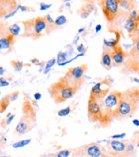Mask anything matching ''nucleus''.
Segmentation results:
<instances>
[{"mask_svg": "<svg viewBox=\"0 0 139 157\" xmlns=\"http://www.w3.org/2000/svg\"><path fill=\"white\" fill-rule=\"evenodd\" d=\"M73 150L72 149H62L56 153L55 157H70Z\"/></svg>", "mask_w": 139, "mask_h": 157, "instance_id": "393cba45", "label": "nucleus"}, {"mask_svg": "<svg viewBox=\"0 0 139 157\" xmlns=\"http://www.w3.org/2000/svg\"><path fill=\"white\" fill-rule=\"evenodd\" d=\"M119 4L120 9L128 15L136 9L135 0H119Z\"/></svg>", "mask_w": 139, "mask_h": 157, "instance_id": "6ab92c4d", "label": "nucleus"}, {"mask_svg": "<svg viewBox=\"0 0 139 157\" xmlns=\"http://www.w3.org/2000/svg\"><path fill=\"white\" fill-rule=\"evenodd\" d=\"M66 60H67V55H66V53H64V52H59L58 55H57V58H56V62L58 63V65L65 63Z\"/></svg>", "mask_w": 139, "mask_h": 157, "instance_id": "7c9ffc66", "label": "nucleus"}, {"mask_svg": "<svg viewBox=\"0 0 139 157\" xmlns=\"http://www.w3.org/2000/svg\"><path fill=\"white\" fill-rule=\"evenodd\" d=\"M124 28L127 31L130 38L139 33V11L133 10L130 12L127 18L124 22Z\"/></svg>", "mask_w": 139, "mask_h": 157, "instance_id": "ddd939ff", "label": "nucleus"}, {"mask_svg": "<svg viewBox=\"0 0 139 157\" xmlns=\"http://www.w3.org/2000/svg\"><path fill=\"white\" fill-rule=\"evenodd\" d=\"M11 64L13 67L15 68V70L18 71V72H20L23 68V63H21L20 61H11Z\"/></svg>", "mask_w": 139, "mask_h": 157, "instance_id": "c756f323", "label": "nucleus"}, {"mask_svg": "<svg viewBox=\"0 0 139 157\" xmlns=\"http://www.w3.org/2000/svg\"><path fill=\"white\" fill-rule=\"evenodd\" d=\"M4 74V68L3 67H0V76Z\"/></svg>", "mask_w": 139, "mask_h": 157, "instance_id": "37998d69", "label": "nucleus"}, {"mask_svg": "<svg viewBox=\"0 0 139 157\" xmlns=\"http://www.w3.org/2000/svg\"><path fill=\"white\" fill-rule=\"evenodd\" d=\"M16 9V0H0V18H5Z\"/></svg>", "mask_w": 139, "mask_h": 157, "instance_id": "2eb2a0df", "label": "nucleus"}, {"mask_svg": "<svg viewBox=\"0 0 139 157\" xmlns=\"http://www.w3.org/2000/svg\"><path fill=\"white\" fill-rule=\"evenodd\" d=\"M127 140L113 139L104 146L108 155L116 157H137V153L129 152L126 148Z\"/></svg>", "mask_w": 139, "mask_h": 157, "instance_id": "1a4fd4ad", "label": "nucleus"}, {"mask_svg": "<svg viewBox=\"0 0 139 157\" xmlns=\"http://www.w3.org/2000/svg\"><path fill=\"white\" fill-rule=\"evenodd\" d=\"M77 50H78V51H79L80 53H85V46H84L83 44H80V45L77 47Z\"/></svg>", "mask_w": 139, "mask_h": 157, "instance_id": "e433bc0d", "label": "nucleus"}, {"mask_svg": "<svg viewBox=\"0 0 139 157\" xmlns=\"http://www.w3.org/2000/svg\"><path fill=\"white\" fill-rule=\"evenodd\" d=\"M112 86V80L110 78H105L97 82L91 89L90 96L97 100H103L107 96Z\"/></svg>", "mask_w": 139, "mask_h": 157, "instance_id": "9b49d317", "label": "nucleus"}, {"mask_svg": "<svg viewBox=\"0 0 139 157\" xmlns=\"http://www.w3.org/2000/svg\"><path fill=\"white\" fill-rule=\"evenodd\" d=\"M132 123L135 125L136 126H139V121L138 120H133L132 121Z\"/></svg>", "mask_w": 139, "mask_h": 157, "instance_id": "79ce46f5", "label": "nucleus"}, {"mask_svg": "<svg viewBox=\"0 0 139 157\" xmlns=\"http://www.w3.org/2000/svg\"><path fill=\"white\" fill-rule=\"evenodd\" d=\"M107 151L105 147L97 143H91L74 149L71 155L82 157H107Z\"/></svg>", "mask_w": 139, "mask_h": 157, "instance_id": "6e6552de", "label": "nucleus"}, {"mask_svg": "<svg viewBox=\"0 0 139 157\" xmlns=\"http://www.w3.org/2000/svg\"><path fill=\"white\" fill-rule=\"evenodd\" d=\"M78 90V88L70 86L61 79L52 83L48 88L49 94L56 104H60L68 101V99L73 98L77 93Z\"/></svg>", "mask_w": 139, "mask_h": 157, "instance_id": "20e7f679", "label": "nucleus"}, {"mask_svg": "<svg viewBox=\"0 0 139 157\" xmlns=\"http://www.w3.org/2000/svg\"><path fill=\"white\" fill-rule=\"evenodd\" d=\"M0 94H1V92H0Z\"/></svg>", "mask_w": 139, "mask_h": 157, "instance_id": "8fccbe9b", "label": "nucleus"}, {"mask_svg": "<svg viewBox=\"0 0 139 157\" xmlns=\"http://www.w3.org/2000/svg\"><path fill=\"white\" fill-rule=\"evenodd\" d=\"M136 74H137V75H139V66H138V67H137V72H136Z\"/></svg>", "mask_w": 139, "mask_h": 157, "instance_id": "a18cd8bd", "label": "nucleus"}, {"mask_svg": "<svg viewBox=\"0 0 139 157\" xmlns=\"http://www.w3.org/2000/svg\"><path fill=\"white\" fill-rule=\"evenodd\" d=\"M9 30V34H12V35H14L15 37L18 35L19 33H20L21 31V28L19 27V25L18 24H13L11 26H9L8 28Z\"/></svg>", "mask_w": 139, "mask_h": 157, "instance_id": "4be33fe9", "label": "nucleus"}, {"mask_svg": "<svg viewBox=\"0 0 139 157\" xmlns=\"http://www.w3.org/2000/svg\"><path fill=\"white\" fill-rule=\"evenodd\" d=\"M67 23V18L65 16H59L54 21V25H55V28H57L59 27H62L65 24Z\"/></svg>", "mask_w": 139, "mask_h": 157, "instance_id": "5701e85b", "label": "nucleus"}, {"mask_svg": "<svg viewBox=\"0 0 139 157\" xmlns=\"http://www.w3.org/2000/svg\"><path fill=\"white\" fill-rule=\"evenodd\" d=\"M23 36L37 39L44 35L43 32L46 30L48 23L44 16H38L33 19L25 21H23Z\"/></svg>", "mask_w": 139, "mask_h": 157, "instance_id": "39448f33", "label": "nucleus"}, {"mask_svg": "<svg viewBox=\"0 0 139 157\" xmlns=\"http://www.w3.org/2000/svg\"><path fill=\"white\" fill-rule=\"evenodd\" d=\"M31 63H34V64H36V65H39V61L37 58H33L31 60Z\"/></svg>", "mask_w": 139, "mask_h": 157, "instance_id": "a19ab883", "label": "nucleus"}, {"mask_svg": "<svg viewBox=\"0 0 139 157\" xmlns=\"http://www.w3.org/2000/svg\"><path fill=\"white\" fill-rule=\"evenodd\" d=\"M101 29H102V25L101 24H98V25H96L95 28V30L96 33H98V32L101 31Z\"/></svg>", "mask_w": 139, "mask_h": 157, "instance_id": "ea45409f", "label": "nucleus"}, {"mask_svg": "<svg viewBox=\"0 0 139 157\" xmlns=\"http://www.w3.org/2000/svg\"><path fill=\"white\" fill-rule=\"evenodd\" d=\"M108 29H116L126 20L128 14L124 12L119 4V0H97Z\"/></svg>", "mask_w": 139, "mask_h": 157, "instance_id": "f03ea898", "label": "nucleus"}, {"mask_svg": "<svg viewBox=\"0 0 139 157\" xmlns=\"http://www.w3.org/2000/svg\"><path fill=\"white\" fill-rule=\"evenodd\" d=\"M56 63V58L51 59L50 61H48L46 64H45V68H44V74H48L50 69Z\"/></svg>", "mask_w": 139, "mask_h": 157, "instance_id": "cd10ccee", "label": "nucleus"}, {"mask_svg": "<svg viewBox=\"0 0 139 157\" xmlns=\"http://www.w3.org/2000/svg\"><path fill=\"white\" fill-rule=\"evenodd\" d=\"M88 70V64L70 67L65 75L59 79L70 86H73L80 90L85 81V75Z\"/></svg>", "mask_w": 139, "mask_h": 157, "instance_id": "423d86ee", "label": "nucleus"}, {"mask_svg": "<svg viewBox=\"0 0 139 157\" xmlns=\"http://www.w3.org/2000/svg\"><path fill=\"white\" fill-rule=\"evenodd\" d=\"M101 65L107 70H110L113 67L111 59V48L106 47L103 45V51L101 57Z\"/></svg>", "mask_w": 139, "mask_h": 157, "instance_id": "a211bd4d", "label": "nucleus"}, {"mask_svg": "<svg viewBox=\"0 0 139 157\" xmlns=\"http://www.w3.org/2000/svg\"><path fill=\"white\" fill-rule=\"evenodd\" d=\"M17 9L20 10L21 11H30V10H33V9L28 8L27 6H22V5H17Z\"/></svg>", "mask_w": 139, "mask_h": 157, "instance_id": "72a5a7b5", "label": "nucleus"}, {"mask_svg": "<svg viewBox=\"0 0 139 157\" xmlns=\"http://www.w3.org/2000/svg\"><path fill=\"white\" fill-rule=\"evenodd\" d=\"M16 117V114H11V113H9L6 117L4 118V120L1 121V126L2 127H7L8 126H9L11 124V122L13 121V120Z\"/></svg>", "mask_w": 139, "mask_h": 157, "instance_id": "aec40b11", "label": "nucleus"}, {"mask_svg": "<svg viewBox=\"0 0 139 157\" xmlns=\"http://www.w3.org/2000/svg\"><path fill=\"white\" fill-rule=\"evenodd\" d=\"M2 157H9V156H8V155H4V156H2Z\"/></svg>", "mask_w": 139, "mask_h": 157, "instance_id": "09e8293b", "label": "nucleus"}, {"mask_svg": "<svg viewBox=\"0 0 139 157\" xmlns=\"http://www.w3.org/2000/svg\"><path fill=\"white\" fill-rule=\"evenodd\" d=\"M132 81H134V82L137 83V84H138V85H139V78H132Z\"/></svg>", "mask_w": 139, "mask_h": 157, "instance_id": "c03bdc74", "label": "nucleus"}, {"mask_svg": "<svg viewBox=\"0 0 139 157\" xmlns=\"http://www.w3.org/2000/svg\"><path fill=\"white\" fill-rule=\"evenodd\" d=\"M139 110V86H135L122 92L118 108L114 113V120L132 117Z\"/></svg>", "mask_w": 139, "mask_h": 157, "instance_id": "f257e3e1", "label": "nucleus"}, {"mask_svg": "<svg viewBox=\"0 0 139 157\" xmlns=\"http://www.w3.org/2000/svg\"><path fill=\"white\" fill-rule=\"evenodd\" d=\"M52 5L51 4H44V3H41L40 4V10H46L48 9H50Z\"/></svg>", "mask_w": 139, "mask_h": 157, "instance_id": "f704fd0d", "label": "nucleus"}, {"mask_svg": "<svg viewBox=\"0 0 139 157\" xmlns=\"http://www.w3.org/2000/svg\"><path fill=\"white\" fill-rule=\"evenodd\" d=\"M33 98H34V99H35L36 101H39V100H40L41 98H42V94H41L40 92H36V93H34V95H33Z\"/></svg>", "mask_w": 139, "mask_h": 157, "instance_id": "58836bf2", "label": "nucleus"}, {"mask_svg": "<svg viewBox=\"0 0 139 157\" xmlns=\"http://www.w3.org/2000/svg\"><path fill=\"white\" fill-rule=\"evenodd\" d=\"M16 43V37L12 34H7L0 38V52H9L14 44Z\"/></svg>", "mask_w": 139, "mask_h": 157, "instance_id": "f3484780", "label": "nucleus"}, {"mask_svg": "<svg viewBox=\"0 0 139 157\" xmlns=\"http://www.w3.org/2000/svg\"><path fill=\"white\" fill-rule=\"evenodd\" d=\"M126 52L125 51L121 44H117L116 46L111 49V59L113 66L115 67H121L124 65L126 59Z\"/></svg>", "mask_w": 139, "mask_h": 157, "instance_id": "4468645a", "label": "nucleus"}, {"mask_svg": "<svg viewBox=\"0 0 139 157\" xmlns=\"http://www.w3.org/2000/svg\"><path fill=\"white\" fill-rule=\"evenodd\" d=\"M70 113H71V108L70 107H67V108H64V109H60L57 112V114H58V116H60V117H64V116L68 115Z\"/></svg>", "mask_w": 139, "mask_h": 157, "instance_id": "c85d7f7f", "label": "nucleus"}, {"mask_svg": "<svg viewBox=\"0 0 139 157\" xmlns=\"http://www.w3.org/2000/svg\"><path fill=\"white\" fill-rule=\"evenodd\" d=\"M125 137H126V133L115 134V135H113V136H111V138L112 139H123Z\"/></svg>", "mask_w": 139, "mask_h": 157, "instance_id": "c9c22d12", "label": "nucleus"}, {"mask_svg": "<svg viewBox=\"0 0 139 157\" xmlns=\"http://www.w3.org/2000/svg\"><path fill=\"white\" fill-rule=\"evenodd\" d=\"M83 30H84V28H81V29H80V30H79V33H82V32H83Z\"/></svg>", "mask_w": 139, "mask_h": 157, "instance_id": "49530a36", "label": "nucleus"}, {"mask_svg": "<svg viewBox=\"0 0 139 157\" xmlns=\"http://www.w3.org/2000/svg\"><path fill=\"white\" fill-rule=\"evenodd\" d=\"M107 157H116V156H114V155H107Z\"/></svg>", "mask_w": 139, "mask_h": 157, "instance_id": "de8ad7c7", "label": "nucleus"}, {"mask_svg": "<svg viewBox=\"0 0 139 157\" xmlns=\"http://www.w3.org/2000/svg\"><path fill=\"white\" fill-rule=\"evenodd\" d=\"M9 84V82L6 78H4V77H0V87L8 86Z\"/></svg>", "mask_w": 139, "mask_h": 157, "instance_id": "473e14b6", "label": "nucleus"}, {"mask_svg": "<svg viewBox=\"0 0 139 157\" xmlns=\"http://www.w3.org/2000/svg\"><path fill=\"white\" fill-rule=\"evenodd\" d=\"M10 99L9 98V95L8 96H6L5 98H4L1 101H0V113H3L4 112L6 109L8 108V106L9 105V103H10Z\"/></svg>", "mask_w": 139, "mask_h": 157, "instance_id": "412c9836", "label": "nucleus"}, {"mask_svg": "<svg viewBox=\"0 0 139 157\" xmlns=\"http://www.w3.org/2000/svg\"><path fill=\"white\" fill-rule=\"evenodd\" d=\"M122 92L119 90L109 91L105 98L101 100L102 118L98 123L101 127H108L114 121V113L118 108Z\"/></svg>", "mask_w": 139, "mask_h": 157, "instance_id": "7ed1b4c3", "label": "nucleus"}, {"mask_svg": "<svg viewBox=\"0 0 139 157\" xmlns=\"http://www.w3.org/2000/svg\"><path fill=\"white\" fill-rule=\"evenodd\" d=\"M131 39L133 42V45L126 56L124 65L126 70L136 74L139 66V33L132 37Z\"/></svg>", "mask_w": 139, "mask_h": 157, "instance_id": "9d476101", "label": "nucleus"}, {"mask_svg": "<svg viewBox=\"0 0 139 157\" xmlns=\"http://www.w3.org/2000/svg\"><path fill=\"white\" fill-rule=\"evenodd\" d=\"M108 34L111 36V38H104L103 45L106 47L113 48L119 44L120 40V33L116 29H108Z\"/></svg>", "mask_w": 139, "mask_h": 157, "instance_id": "dca6fc26", "label": "nucleus"}, {"mask_svg": "<svg viewBox=\"0 0 139 157\" xmlns=\"http://www.w3.org/2000/svg\"><path fill=\"white\" fill-rule=\"evenodd\" d=\"M23 115L21 116L15 129V133L17 135H23L34 127L36 123L35 111L32 106L22 108Z\"/></svg>", "mask_w": 139, "mask_h": 157, "instance_id": "0eeeda50", "label": "nucleus"}, {"mask_svg": "<svg viewBox=\"0 0 139 157\" xmlns=\"http://www.w3.org/2000/svg\"><path fill=\"white\" fill-rule=\"evenodd\" d=\"M44 17H45L46 21H47L48 24H54V20L52 19L50 15H46V16H44Z\"/></svg>", "mask_w": 139, "mask_h": 157, "instance_id": "4c0bfd02", "label": "nucleus"}, {"mask_svg": "<svg viewBox=\"0 0 139 157\" xmlns=\"http://www.w3.org/2000/svg\"><path fill=\"white\" fill-rule=\"evenodd\" d=\"M31 140L32 139H25V140H21V141H18L15 143V144H13V145L12 147L14 148V149H19V148H22V147H25V146L28 145L30 143H31Z\"/></svg>", "mask_w": 139, "mask_h": 157, "instance_id": "b1692460", "label": "nucleus"}, {"mask_svg": "<svg viewBox=\"0 0 139 157\" xmlns=\"http://www.w3.org/2000/svg\"><path fill=\"white\" fill-rule=\"evenodd\" d=\"M78 14L80 15V16L82 19H85V18H87L88 16L91 15V12H89L88 10H86L84 8L83 6H81L80 9L78 10Z\"/></svg>", "mask_w": 139, "mask_h": 157, "instance_id": "bb28decb", "label": "nucleus"}, {"mask_svg": "<svg viewBox=\"0 0 139 157\" xmlns=\"http://www.w3.org/2000/svg\"><path fill=\"white\" fill-rule=\"evenodd\" d=\"M18 97H19V91H14V92H12L11 94L9 95V98L10 99V102L16 101V99L18 98Z\"/></svg>", "mask_w": 139, "mask_h": 157, "instance_id": "2f4dec72", "label": "nucleus"}, {"mask_svg": "<svg viewBox=\"0 0 139 157\" xmlns=\"http://www.w3.org/2000/svg\"><path fill=\"white\" fill-rule=\"evenodd\" d=\"M130 141L135 145L136 148H139V130L135 131L133 134H132V137H131Z\"/></svg>", "mask_w": 139, "mask_h": 157, "instance_id": "a878e982", "label": "nucleus"}, {"mask_svg": "<svg viewBox=\"0 0 139 157\" xmlns=\"http://www.w3.org/2000/svg\"><path fill=\"white\" fill-rule=\"evenodd\" d=\"M87 115L90 122L99 123L102 118L101 100H97L92 97H89L87 104Z\"/></svg>", "mask_w": 139, "mask_h": 157, "instance_id": "f8f14e48", "label": "nucleus"}]
</instances>
